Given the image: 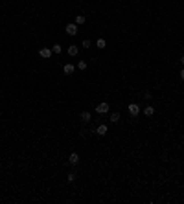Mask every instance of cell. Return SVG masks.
<instances>
[{"label": "cell", "instance_id": "obj_9", "mask_svg": "<svg viewBox=\"0 0 184 204\" xmlns=\"http://www.w3.org/2000/svg\"><path fill=\"white\" fill-rule=\"evenodd\" d=\"M96 46H98L100 50H105V48H107V41H105V39H98V41H96Z\"/></svg>", "mask_w": 184, "mask_h": 204}, {"label": "cell", "instance_id": "obj_15", "mask_svg": "<svg viewBox=\"0 0 184 204\" xmlns=\"http://www.w3.org/2000/svg\"><path fill=\"white\" fill-rule=\"evenodd\" d=\"M77 68L79 70H87V61H79L77 63Z\"/></svg>", "mask_w": 184, "mask_h": 204}, {"label": "cell", "instance_id": "obj_1", "mask_svg": "<svg viewBox=\"0 0 184 204\" xmlns=\"http://www.w3.org/2000/svg\"><path fill=\"white\" fill-rule=\"evenodd\" d=\"M65 31H66L68 35H77V24H76V22L66 24V26H65Z\"/></svg>", "mask_w": 184, "mask_h": 204}, {"label": "cell", "instance_id": "obj_18", "mask_svg": "<svg viewBox=\"0 0 184 204\" xmlns=\"http://www.w3.org/2000/svg\"><path fill=\"white\" fill-rule=\"evenodd\" d=\"M181 79H182V81H184V68H182V70H181Z\"/></svg>", "mask_w": 184, "mask_h": 204}, {"label": "cell", "instance_id": "obj_10", "mask_svg": "<svg viewBox=\"0 0 184 204\" xmlns=\"http://www.w3.org/2000/svg\"><path fill=\"white\" fill-rule=\"evenodd\" d=\"M85 20H87L85 15H76V20H74V22H76L77 26H81V24H85Z\"/></svg>", "mask_w": 184, "mask_h": 204}, {"label": "cell", "instance_id": "obj_4", "mask_svg": "<svg viewBox=\"0 0 184 204\" xmlns=\"http://www.w3.org/2000/svg\"><path fill=\"white\" fill-rule=\"evenodd\" d=\"M129 112H131V116H138L140 114V107L136 103H129Z\"/></svg>", "mask_w": 184, "mask_h": 204}, {"label": "cell", "instance_id": "obj_5", "mask_svg": "<svg viewBox=\"0 0 184 204\" xmlns=\"http://www.w3.org/2000/svg\"><path fill=\"white\" fill-rule=\"evenodd\" d=\"M96 112L98 114H105V112H109V103H100L96 107Z\"/></svg>", "mask_w": 184, "mask_h": 204}, {"label": "cell", "instance_id": "obj_6", "mask_svg": "<svg viewBox=\"0 0 184 204\" xmlns=\"http://www.w3.org/2000/svg\"><path fill=\"white\" fill-rule=\"evenodd\" d=\"M63 72H65L66 76H72V74L76 72V66H74V64H70V63H68V64H65V66H63Z\"/></svg>", "mask_w": 184, "mask_h": 204}, {"label": "cell", "instance_id": "obj_7", "mask_svg": "<svg viewBox=\"0 0 184 204\" xmlns=\"http://www.w3.org/2000/svg\"><path fill=\"white\" fill-rule=\"evenodd\" d=\"M90 112H88V111H83V112H81V114H79V120L81 121H83V123H88V121H90Z\"/></svg>", "mask_w": 184, "mask_h": 204}, {"label": "cell", "instance_id": "obj_13", "mask_svg": "<svg viewBox=\"0 0 184 204\" xmlns=\"http://www.w3.org/2000/svg\"><path fill=\"white\" fill-rule=\"evenodd\" d=\"M111 121H112V123H118V121H120V114H118V112H112V114H111Z\"/></svg>", "mask_w": 184, "mask_h": 204}, {"label": "cell", "instance_id": "obj_16", "mask_svg": "<svg viewBox=\"0 0 184 204\" xmlns=\"http://www.w3.org/2000/svg\"><path fill=\"white\" fill-rule=\"evenodd\" d=\"M52 52L53 53H61V44H53L52 46Z\"/></svg>", "mask_w": 184, "mask_h": 204}, {"label": "cell", "instance_id": "obj_17", "mask_svg": "<svg viewBox=\"0 0 184 204\" xmlns=\"http://www.w3.org/2000/svg\"><path fill=\"white\" fill-rule=\"evenodd\" d=\"M66 180H68V182H74V180H76V175H74V173H68V175H66Z\"/></svg>", "mask_w": 184, "mask_h": 204}, {"label": "cell", "instance_id": "obj_2", "mask_svg": "<svg viewBox=\"0 0 184 204\" xmlns=\"http://www.w3.org/2000/svg\"><path fill=\"white\" fill-rule=\"evenodd\" d=\"M52 50H50V48H41V50H39V57H41V59H50V57H52Z\"/></svg>", "mask_w": 184, "mask_h": 204}, {"label": "cell", "instance_id": "obj_19", "mask_svg": "<svg viewBox=\"0 0 184 204\" xmlns=\"http://www.w3.org/2000/svg\"><path fill=\"white\" fill-rule=\"evenodd\" d=\"M181 63H182V64H184V55H182V57H181Z\"/></svg>", "mask_w": 184, "mask_h": 204}, {"label": "cell", "instance_id": "obj_3", "mask_svg": "<svg viewBox=\"0 0 184 204\" xmlns=\"http://www.w3.org/2000/svg\"><path fill=\"white\" fill-rule=\"evenodd\" d=\"M68 164L70 166H77V164H79V155H77V153H72V155L68 156Z\"/></svg>", "mask_w": 184, "mask_h": 204}, {"label": "cell", "instance_id": "obj_11", "mask_svg": "<svg viewBox=\"0 0 184 204\" xmlns=\"http://www.w3.org/2000/svg\"><path fill=\"white\" fill-rule=\"evenodd\" d=\"M144 114H146V116H149V118H151V116H153V114H155V109H153V107H151V105H147V107H146V109H144Z\"/></svg>", "mask_w": 184, "mask_h": 204}, {"label": "cell", "instance_id": "obj_12", "mask_svg": "<svg viewBox=\"0 0 184 204\" xmlns=\"http://www.w3.org/2000/svg\"><path fill=\"white\" fill-rule=\"evenodd\" d=\"M68 55H77V46L76 44H72V46H68Z\"/></svg>", "mask_w": 184, "mask_h": 204}, {"label": "cell", "instance_id": "obj_8", "mask_svg": "<svg viewBox=\"0 0 184 204\" xmlns=\"http://www.w3.org/2000/svg\"><path fill=\"white\" fill-rule=\"evenodd\" d=\"M107 125H103V123H101V125H98V129H96V134H100V136H105V134H107Z\"/></svg>", "mask_w": 184, "mask_h": 204}, {"label": "cell", "instance_id": "obj_14", "mask_svg": "<svg viewBox=\"0 0 184 204\" xmlns=\"http://www.w3.org/2000/svg\"><path fill=\"white\" fill-rule=\"evenodd\" d=\"M81 46H83V48H87V50H88V48H90V46H92V42L88 41V39H85V41L81 42Z\"/></svg>", "mask_w": 184, "mask_h": 204}]
</instances>
